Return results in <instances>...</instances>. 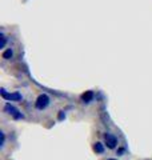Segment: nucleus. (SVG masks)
<instances>
[{
  "mask_svg": "<svg viewBox=\"0 0 152 160\" xmlns=\"http://www.w3.org/2000/svg\"><path fill=\"white\" fill-rule=\"evenodd\" d=\"M4 111H6L8 115H11V116H12L13 119H16V120L23 119V113H20V112H19V109H18V108H15L12 104H9V103H7L6 106H4Z\"/></svg>",
  "mask_w": 152,
  "mask_h": 160,
  "instance_id": "obj_1",
  "label": "nucleus"
},
{
  "mask_svg": "<svg viewBox=\"0 0 152 160\" xmlns=\"http://www.w3.org/2000/svg\"><path fill=\"white\" fill-rule=\"evenodd\" d=\"M48 104H49V98H48V95L42 93V95H40V96L36 99L35 107H36L38 109H44V108H47Z\"/></svg>",
  "mask_w": 152,
  "mask_h": 160,
  "instance_id": "obj_2",
  "label": "nucleus"
},
{
  "mask_svg": "<svg viewBox=\"0 0 152 160\" xmlns=\"http://www.w3.org/2000/svg\"><path fill=\"white\" fill-rule=\"evenodd\" d=\"M0 93H2L3 99L8 100V102H18V100L22 99V95H20V93H18V92H15V93H8L4 88L0 89Z\"/></svg>",
  "mask_w": 152,
  "mask_h": 160,
  "instance_id": "obj_3",
  "label": "nucleus"
},
{
  "mask_svg": "<svg viewBox=\"0 0 152 160\" xmlns=\"http://www.w3.org/2000/svg\"><path fill=\"white\" fill-rule=\"evenodd\" d=\"M104 139H105V144H107L108 148H115L116 144H118V139H116L112 133H105Z\"/></svg>",
  "mask_w": 152,
  "mask_h": 160,
  "instance_id": "obj_4",
  "label": "nucleus"
},
{
  "mask_svg": "<svg viewBox=\"0 0 152 160\" xmlns=\"http://www.w3.org/2000/svg\"><path fill=\"white\" fill-rule=\"evenodd\" d=\"M92 99H94V92L92 91H87V92H84L82 95V100L84 103H89V102H92Z\"/></svg>",
  "mask_w": 152,
  "mask_h": 160,
  "instance_id": "obj_5",
  "label": "nucleus"
},
{
  "mask_svg": "<svg viewBox=\"0 0 152 160\" xmlns=\"http://www.w3.org/2000/svg\"><path fill=\"white\" fill-rule=\"evenodd\" d=\"M94 151H95L96 153H103V152H104L103 144H101V143H96L95 146H94Z\"/></svg>",
  "mask_w": 152,
  "mask_h": 160,
  "instance_id": "obj_6",
  "label": "nucleus"
},
{
  "mask_svg": "<svg viewBox=\"0 0 152 160\" xmlns=\"http://www.w3.org/2000/svg\"><path fill=\"white\" fill-rule=\"evenodd\" d=\"M3 58L4 59H11L12 58V51H11V49H7V51L3 53Z\"/></svg>",
  "mask_w": 152,
  "mask_h": 160,
  "instance_id": "obj_7",
  "label": "nucleus"
},
{
  "mask_svg": "<svg viewBox=\"0 0 152 160\" xmlns=\"http://www.w3.org/2000/svg\"><path fill=\"white\" fill-rule=\"evenodd\" d=\"M0 39H2V43H0V48H4V46H6V36L2 33L0 35Z\"/></svg>",
  "mask_w": 152,
  "mask_h": 160,
  "instance_id": "obj_8",
  "label": "nucleus"
},
{
  "mask_svg": "<svg viewBox=\"0 0 152 160\" xmlns=\"http://www.w3.org/2000/svg\"><path fill=\"white\" fill-rule=\"evenodd\" d=\"M0 136H2V143H0V147L4 146V142H6V136H4V132H0Z\"/></svg>",
  "mask_w": 152,
  "mask_h": 160,
  "instance_id": "obj_9",
  "label": "nucleus"
},
{
  "mask_svg": "<svg viewBox=\"0 0 152 160\" xmlns=\"http://www.w3.org/2000/svg\"><path fill=\"white\" fill-rule=\"evenodd\" d=\"M64 118H65V113H64L63 111H60V113H59V119L62 120V119H64Z\"/></svg>",
  "mask_w": 152,
  "mask_h": 160,
  "instance_id": "obj_10",
  "label": "nucleus"
},
{
  "mask_svg": "<svg viewBox=\"0 0 152 160\" xmlns=\"http://www.w3.org/2000/svg\"><path fill=\"white\" fill-rule=\"evenodd\" d=\"M108 160H116V159H108Z\"/></svg>",
  "mask_w": 152,
  "mask_h": 160,
  "instance_id": "obj_11",
  "label": "nucleus"
}]
</instances>
